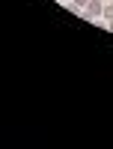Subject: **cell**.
Returning a JSON list of instances; mask_svg holds the SVG:
<instances>
[{"label":"cell","mask_w":113,"mask_h":149,"mask_svg":"<svg viewBox=\"0 0 113 149\" xmlns=\"http://www.w3.org/2000/svg\"><path fill=\"white\" fill-rule=\"evenodd\" d=\"M104 21H113V3H104V12H101Z\"/></svg>","instance_id":"obj_3"},{"label":"cell","mask_w":113,"mask_h":149,"mask_svg":"<svg viewBox=\"0 0 113 149\" xmlns=\"http://www.w3.org/2000/svg\"><path fill=\"white\" fill-rule=\"evenodd\" d=\"M101 12H104V3H101V0H89V3H86V9L80 12V18H86V21H98V18H101Z\"/></svg>","instance_id":"obj_1"},{"label":"cell","mask_w":113,"mask_h":149,"mask_svg":"<svg viewBox=\"0 0 113 149\" xmlns=\"http://www.w3.org/2000/svg\"><path fill=\"white\" fill-rule=\"evenodd\" d=\"M66 3H69V12H71V15H80L89 0H66Z\"/></svg>","instance_id":"obj_2"},{"label":"cell","mask_w":113,"mask_h":149,"mask_svg":"<svg viewBox=\"0 0 113 149\" xmlns=\"http://www.w3.org/2000/svg\"><path fill=\"white\" fill-rule=\"evenodd\" d=\"M107 30H110V33H113V21H107Z\"/></svg>","instance_id":"obj_4"}]
</instances>
